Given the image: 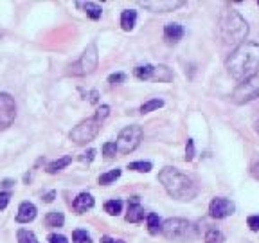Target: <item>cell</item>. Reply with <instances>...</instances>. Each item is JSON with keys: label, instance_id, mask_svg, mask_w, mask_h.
<instances>
[{"label": "cell", "instance_id": "25", "mask_svg": "<svg viewBox=\"0 0 259 243\" xmlns=\"http://www.w3.org/2000/svg\"><path fill=\"white\" fill-rule=\"evenodd\" d=\"M121 177V169H112V171H108V173L101 175L99 177V184L106 185V184H112V182H115L117 179Z\"/></svg>", "mask_w": 259, "mask_h": 243}, {"label": "cell", "instance_id": "15", "mask_svg": "<svg viewBox=\"0 0 259 243\" xmlns=\"http://www.w3.org/2000/svg\"><path fill=\"white\" fill-rule=\"evenodd\" d=\"M74 209L76 213H86L88 209H92L94 207V198H92V195H88V193H81V195H78V198L74 200Z\"/></svg>", "mask_w": 259, "mask_h": 243}, {"label": "cell", "instance_id": "12", "mask_svg": "<svg viewBox=\"0 0 259 243\" xmlns=\"http://www.w3.org/2000/svg\"><path fill=\"white\" fill-rule=\"evenodd\" d=\"M144 220V209L141 206V198L139 196H132L128 200V214H126V222L130 223H139Z\"/></svg>", "mask_w": 259, "mask_h": 243}, {"label": "cell", "instance_id": "1", "mask_svg": "<svg viewBox=\"0 0 259 243\" xmlns=\"http://www.w3.org/2000/svg\"><path fill=\"white\" fill-rule=\"evenodd\" d=\"M227 70L238 83L259 74V43L243 42L227 60Z\"/></svg>", "mask_w": 259, "mask_h": 243}, {"label": "cell", "instance_id": "31", "mask_svg": "<svg viewBox=\"0 0 259 243\" xmlns=\"http://www.w3.org/2000/svg\"><path fill=\"white\" fill-rule=\"evenodd\" d=\"M103 153H105L106 159H112V157L117 153L115 143H105V144H103Z\"/></svg>", "mask_w": 259, "mask_h": 243}, {"label": "cell", "instance_id": "26", "mask_svg": "<svg viewBox=\"0 0 259 243\" xmlns=\"http://www.w3.org/2000/svg\"><path fill=\"white\" fill-rule=\"evenodd\" d=\"M121 209H122L121 200H108L105 204V211L108 213V214H112V216H117V214L121 213Z\"/></svg>", "mask_w": 259, "mask_h": 243}, {"label": "cell", "instance_id": "4", "mask_svg": "<svg viewBox=\"0 0 259 243\" xmlns=\"http://www.w3.org/2000/svg\"><path fill=\"white\" fill-rule=\"evenodd\" d=\"M97 60H99L97 47H95V43H90L88 47L83 51V54L80 56V60H78L74 65H70L69 74H72V76L92 74L95 70V67H97Z\"/></svg>", "mask_w": 259, "mask_h": 243}, {"label": "cell", "instance_id": "27", "mask_svg": "<svg viewBox=\"0 0 259 243\" xmlns=\"http://www.w3.org/2000/svg\"><path fill=\"white\" fill-rule=\"evenodd\" d=\"M223 234L218 229H209L205 234V243H223Z\"/></svg>", "mask_w": 259, "mask_h": 243}, {"label": "cell", "instance_id": "33", "mask_svg": "<svg viewBox=\"0 0 259 243\" xmlns=\"http://www.w3.org/2000/svg\"><path fill=\"white\" fill-rule=\"evenodd\" d=\"M124 80H126V74H122V72H115V74L108 76V83L110 85H119V83H122Z\"/></svg>", "mask_w": 259, "mask_h": 243}, {"label": "cell", "instance_id": "41", "mask_svg": "<svg viewBox=\"0 0 259 243\" xmlns=\"http://www.w3.org/2000/svg\"><path fill=\"white\" fill-rule=\"evenodd\" d=\"M2 184H4V187H11L13 185V180H4Z\"/></svg>", "mask_w": 259, "mask_h": 243}, {"label": "cell", "instance_id": "17", "mask_svg": "<svg viewBox=\"0 0 259 243\" xmlns=\"http://www.w3.org/2000/svg\"><path fill=\"white\" fill-rule=\"evenodd\" d=\"M151 80H155V81H171L173 80V72H171V69H168L166 65H159V67H153Z\"/></svg>", "mask_w": 259, "mask_h": 243}, {"label": "cell", "instance_id": "29", "mask_svg": "<svg viewBox=\"0 0 259 243\" xmlns=\"http://www.w3.org/2000/svg\"><path fill=\"white\" fill-rule=\"evenodd\" d=\"M72 240H74V243H92L86 231H81V229H78V231L72 233Z\"/></svg>", "mask_w": 259, "mask_h": 243}, {"label": "cell", "instance_id": "8", "mask_svg": "<svg viewBox=\"0 0 259 243\" xmlns=\"http://www.w3.org/2000/svg\"><path fill=\"white\" fill-rule=\"evenodd\" d=\"M15 117H16L15 99L9 94L0 92V133L5 132L15 122Z\"/></svg>", "mask_w": 259, "mask_h": 243}, {"label": "cell", "instance_id": "30", "mask_svg": "<svg viewBox=\"0 0 259 243\" xmlns=\"http://www.w3.org/2000/svg\"><path fill=\"white\" fill-rule=\"evenodd\" d=\"M193 159H195V143H193V139H187V143H185V160L191 162Z\"/></svg>", "mask_w": 259, "mask_h": 243}, {"label": "cell", "instance_id": "5", "mask_svg": "<svg viewBox=\"0 0 259 243\" xmlns=\"http://www.w3.org/2000/svg\"><path fill=\"white\" fill-rule=\"evenodd\" d=\"M143 141V128L137 126V124H132V126H126L124 130H121L119 137H117V152L122 155L132 153L133 150L137 148Z\"/></svg>", "mask_w": 259, "mask_h": 243}, {"label": "cell", "instance_id": "13", "mask_svg": "<svg viewBox=\"0 0 259 243\" xmlns=\"http://www.w3.org/2000/svg\"><path fill=\"white\" fill-rule=\"evenodd\" d=\"M36 207L31 202H22L18 207V214H16V222L18 223H29L36 218Z\"/></svg>", "mask_w": 259, "mask_h": 243}, {"label": "cell", "instance_id": "7", "mask_svg": "<svg viewBox=\"0 0 259 243\" xmlns=\"http://www.w3.org/2000/svg\"><path fill=\"white\" fill-rule=\"evenodd\" d=\"M256 99H259V74L239 83L232 92V101L236 105H245Z\"/></svg>", "mask_w": 259, "mask_h": 243}, {"label": "cell", "instance_id": "11", "mask_svg": "<svg viewBox=\"0 0 259 243\" xmlns=\"http://www.w3.org/2000/svg\"><path fill=\"white\" fill-rule=\"evenodd\" d=\"M144 9H149L153 13H170V11L178 9L180 5H184L185 2L182 0H146V2H139Z\"/></svg>", "mask_w": 259, "mask_h": 243}, {"label": "cell", "instance_id": "32", "mask_svg": "<svg viewBox=\"0 0 259 243\" xmlns=\"http://www.w3.org/2000/svg\"><path fill=\"white\" fill-rule=\"evenodd\" d=\"M108 114H110V106L103 105V106H99V108H97V112H95L94 117L99 122H103V119H106V117H108Z\"/></svg>", "mask_w": 259, "mask_h": 243}, {"label": "cell", "instance_id": "22", "mask_svg": "<svg viewBox=\"0 0 259 243\" xmlns=\"http://www.w3.org/2000/svg\"><path fill=\"white\" fill-rule=\"evenodd\" d=\"M133 74H135V78H139V80H151V74H153V67L151 65H141V67H135V70H133Z\"/></svg>", "mask_w": 259, "mask_h": 243}, {"label": "cell", "instance_id": "10", "mask_svg": "<svg viewBox=\"0 0 259 243\" xmlns=\"http://www.w3.org/2000/svg\"><path fill=\"white\" fill-rule=\"evenodd\" d=\"M234 211H236V206L229 198H222V196L220 198H212V202L209 204V214L212 218H216V220L230 216Z\"/></svg>", "mask_w": 259, "mask_h": 243}, {"label": "cell", "instance_id": "9", "mask_svg": "<svg viewBox=\"0 0 259 243\" xmlns=\"http://www.w3.org/2000/svg\"><path fill=\"white\" fill-rule=\"evenodd\" d=\"M189 231V222L184 220V218H170L162 223V229L160 233L164 234L168 240H180L184 238Z\"/></svg>", "mask_w": 259, "mask_h": 243}, {"label": "cell", "instance_id": "20", "mask_svg": "<svg viewBox=\"0 0 259 243\" xmlns=\"http://www.w3.org/2000/svg\"><path fill=\"white\" fill-rule=\"evenodd\" d=\"M72 162V157H61V159H58V160H54V162H51L47 166V173H51V175H54V173H58V171H61L63 168H67L69 164Z\"/></svg>", "mask_w": 259, "mask_h": 243}, {"label": "cell", "instance_id": "18", "mask_svg": "<svg viewBox=\"0 0 259 243\" xmlns=\"http://www.w3.org/2000/svg\"><path fill=\"white\" fill-rule=\"evenodd\" d=\"M80 7H83V9L86 11V15L92 18V20H97V18H101V13H103V9H101L99 4H95V2H80Z\"/></svg>", "mask_w": 259, "mask_h": 243}, {"label": "cell", "instance_id": "42", "mask_svg": "<svg viewBox=\"0 0 259 243\" xmlns=\"http://www.w3.org/2000/svg\"><path fill=\"white\" fill-rule=\"evenodd\" d=\"M256 132L259 133V122H256Z\"/></svg>", "mask_w": 259, "mask_h": 243}, {"label": "cell", "instance_id": "3", "mask_svg": "<svg viewBox=\"0 0 259 243\" xmlns=\"http://www.w3.org/2000/svg\"><path fill=\"white\" fill-rule=\"evenodd\" d=\"M220 34L227 45H241L249 34V24L238 11L229 9L220 18Z\"/></svg>", "mask_w": 259, "mask_h": 243}, {"label": "cell", "instance_id": "19", "mask_svg": "<svg viewBox=\"0 0 259 243\" xmlns=\"http://www.w3.org/2000/svg\"><path fill=\"white\" fill-rule=\"evenodd\" d=\"M65 223V216H63V213H59V211H51L45 216V225L47 227H61Z\"/></svg>", "mask_w": 259, "mask_h": 243}, {"label": "cell", "instance_id": "14", "mask_svg": "<svg viewBox=\"0 0 259 243\" xmlns=\"http://www.w3.org/2000/svg\"><path fill=\"white\" fill-rule=\"evenodd\" d=\"M182 36H184V27L180 26V24H176V22L168 24V26L164 27V38L170 45L178 43L180 40H182Z\"/></svg>", "mask_w": 259, "mask_h": 243}, {"label": "cell", "instance_id": "24", "mask_svg": "<svg viewBox=\"0 0 259 243\" xmlns=\"http://www.w3.org/2000/svg\"><path fill=\"white\" fill-rule=\"evenodd\" d=\"M16 238H18V243H38L34 233L27 231V229H20V231L16 233Z\"/></svg>", "mask_w": 259, "mask_h": 243}, {"label": "cell", "instance_id": "38", "mask_svg": "<svg viewBox=\"0 0 259 243\" xmlns=\"http://www.w3.org/2000/svg\"><path fill=\"white\" fill-rule=\"evenodd\" d=\"M101 243H126V242H122V240H115V238H110V236H103V238H101Z\"/></svg>", "mask_w": 259, "mask_h": 243}, {"label": "cell", "instance_id": "35", "mask_svg": "<svg viewBox=\"0 0 259 243\" xmlns=\"http://www.w3.org/2000/svg\"><path fill=\"white\" fill-rule=\"evenodd\" d=\"M95 157V150H88V152H85V153L80 155V160L81 162H92Z\"/></svg>", "mask_w": 259, "mask_h": 243}, {"label": "cell", "instance_id": "6", "mask_svg": "<svg viewBox=\"0 0 259 243\" xmlns=\"http://www.w3.org/2000/svg\"><path fill=\"white\" fill-rule=\"evenodd\" d=\"M101 130V122L95 117H90L86 121H81L78 126L72 128V132L69 133L70 141H74L76 144H86L92 139L97 137V133Z\"/></svg>", "mask_w": 259, "mask_h": 243}, {"label": "cell", "instance_id": "37", "mask_svg": "<svg viewBox=\"0 0 259 243\" xmlns=\"http://www.w3.org/2000/svg\"><path fill=\"white\" fill-rule=\"evenodd\" d=\"M49 243H69V242H67V238L61 236V234H51V236H49Z\"/></svg>", "mask_w": 259, "mask_h": 243}, {"label": "cell", "instance_id": "34", "mask_svg": "<svg viewBox=\"0 0 259 243\" xmlns=\"http://www.w3.org/2000/svg\"><path fill=\"white\" fill-rule=\"evenodd\" d=\"M247 223H249L250 231H254V233H258V231H259V214H258V216H249Z\"/></svg>", "mask_w": 259, "mask_h": 243}, {"label": "cell", "instance_id": "39", "mask_svg": "<svg viewBox=\"0 0 259 243\" xmlns=\"http://www.w3.org/2000/svg\"><path fill=\"white\" fill-rule=\"evenodd\" d=\"M250 173H252V177H254V179L259 180V162L252 166V169H250Z\"/></svg>", "mask_w": 259, "mask_h": 243}, {"label": "cell", "instance_id": "16", "mask_svg": "<svg viewBox=\"0 0 259 243\" xmlns=\"http://www.w3.org/2000/svg\"><path fill=\"white\" fill-rule=\"evenodd\" d=\"M135 20H137V11H133V9L122 11V15H121V27L124 29V31H132L133 26H135Z\"/></svg>", "mask_w": 259, "mask_h": 243}, {"label": "cell", "instance_id": "21", "mask_svg": "<svg viewBox=\"0 0 259 243\" xmlns=\"http://www.w3.org/2000/svg\"><path fill=\"white\" fill-rule=\"evenodd\" d=\"M146 220H148V231H149V234H159L160 229H162L160 218L157 216L155 213H149L148 216H146Z\"/></svg>", "mask_w": 259, "mask_h": 243}, {"label": "cell", "instance_id": "40", "mask_svg": "<svg viewBox=\"0 0 259 243\" xmlns=\"http://www.w3.org/2000/svg\"><path fill=\"white\" fill-rule=\"evenodd\" d=\"M54 196H56V193H54V191H51V193H47V195L43 196V202H53Z\"/></svg>", "mask_w": 259, "mask_h": 243}, {"label": "cell", "instance_id": "2", "mask_svg": "<svg viewBox=\"0 0 259 243\" xmlns=\"http://www.w3.org/2000/svg\"><path fill=\"white\" fill-rule=\"evenodd\" d=\"M159 180L160 184L164 185V189L168 191V195L171 198H176V200L182 202L193 200L196 196V193H198L195 182L185 173L178 171L176 168H171V166H168V168H164L160 171Z\"/></svg>", "mask_w": 259, "mask_h": 243}, {"label": "cell", "instance_id": "36", "mask_svg": "<svg viewBox=\"0 0 259 243\" xmlns=\"http://www.w3.org/2000/svg\"><path fill=\"white\" fill-rule=\"evenodd\" d=\"M9 198H11V193H7V191L0 193V211L7 207V204H9Z\"/></svg>", "mask_w": 259, "mask_h": 243}, {"label": "cell", "instance_id": "28", "mask_svg": "<svg viewBox=\"0 0 259 243\" xmlns=\"http://www.w3.org/2000/svg\"><path fill=\"white\" fill-rule=\"evenodd\" d=\"M128 168L133 169V171H141V173H148V171H151V162H144V160H137V162H132L128 164Z\"/></svg>", "mask_w": 259, "mask_h": 243}, {"label": "cell", "instance_id": "23", "mask_svg": "<svg viewBox=\"0 0 259 243\" xmlns=\"http://www.w3.org/2000/svg\"><path fill=\"white\" fill-rule=\"evenodd\" d=\"M162 106H164V101L162 99H149L141 106V114H149V112L159 110V108H162Z\"/></svg>", "mask_w": 259, "mask_h": 243}, {"label": "cell", "instance_id": "43", "mask_svg": "<svg viewBox=\"0 0 259 243\" xmlns=\"http://www.w3.org/2000/svg\"><path fill=\"white\" fill-rule=\"evenodd\" d=\"M0 38H2V31H0Z\"/></svg>", "mask_w": 259, "mask_h": 243}]
</instances>
